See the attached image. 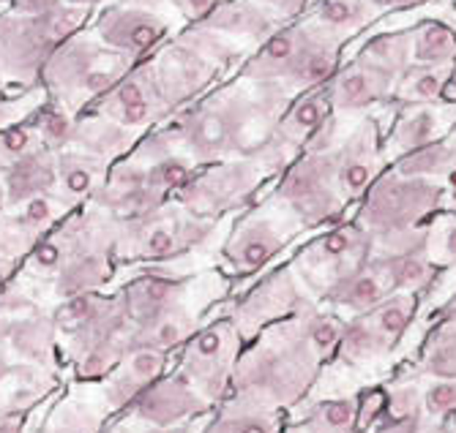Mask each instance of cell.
<instances>
[{"instance_id":"60d3db41","label":"cell","mask_w":456,"mask_h":433,"mask_svg":"<svg viewBox=\"0 0 456 433\" xmlns=\"http://www.w3.org/2000/svg\"><path fill=\"white\" fill-rule=\"evenodd\" d=\"M9 84V79H6V71H4V66H0V91H4Z\"/></svg>"},{"instance_id":"52a82bcc","label":"cell","mask_w":456,"mask_h":433,"mask_svg":"<svg viewBox=\"0 0 456 433\" xmlns=\"http://www.w3.org/2000/svg\"><path fill=\"white\" fill-rule=\"evenodd\" d=\"M265 178L268 172L257 158H235L197 166L191 180L175 194V202L197 219L219 221L222 215L240 212L252 202Z\"/></svg>"},{"instance_id":"d6a6232c","label":"cell","mask_w":456,"mask_h":433,"mask_svg":"<svg viewBox=\"0 0 456 433\" xmlns=\"http://www.w3.org/2000/svg\"><path fill=\"white\" fill-rule=\"evenodd\" d=\"M45 101H47V91L41 88V84L38 88H25L17 96H4L0 99V132L20 123V120H25V117H30Z\"/></svg>"},{"instance_id":"484cf974","label":"cell","mask_w":456,"mask_h":433,"mask_svg":"<svg viewBox=\"0 0 456 433\" xmlns=\"http://www.w3.org/2000/svg\"><path fill=\"white\" fill-rule=\"evenodd\" d=\"M412 63L416 66H453L456 63V28L445 20H421L410 28Z\"/></svg>"},{"instance_id":"d590c367","label":"cell","mask_w":456,"mask_h":433,"mask_svg":"<svg viewBox=\"0 0 456 433\" xmlns=\"http://www.w3.org/2000/svg\"><path fill=\"white\" fill-rule=\"evenodd\" d=\"M383 14L386 12H402V9H412V6H421L427 0H371Z\"/></svg>"},{"instance_id":"ab89813d","label":"cell","mask_w":456,"mask_h":433,"mask_svg":"<svg viewBox=\"0 0 456 433\" xmlns=\"http://www.w3.org/2000/svg\"><path fill=\"white\" fill-rule=\"evenodd\" d=\"M151 433H189V430L186 428H170L167 425V428H159V430H151Z\"/></svg>"},{"instance_id":"f1b7e54d","label":"cell","mask_w":456,"mask_h":433,"mask_svg":"<svg viewBox=\"0 0 456 433\" xmlns=\"http://www.w3.org/2000/svg\"><path fill=\"white\" fill-rule=\"evenodd\" d=\"M355 430H358V396L314 401L304 420V433H355Z\"/></svg>"},{"instance_id":"d6986e66","label":"cell","mask_w":456,"mask_h":433,"mask_svg":"<svg viewBox=\"0 0 456 433\" xmlns=\"http://www.w3.org/2000/svg\"><path fill=\"white\" fill-rule=\"evenodd\" d=\"M115 161H107L86 148L69 145L55 153V175H58V194L71 202L74 207L88 204L99 188L104 186L110 166Z\"/></svg>"},{"instance_id":"f35d334b","label":"cell","mask_w":456,"mask_h":433,"mask_svg":"<svg viewBox=\"0 0 456 433\" xmlns=\"http://www.w3.org/2000/svg\"><path fill=\"white\" fill-rule=\"evenodd\" d=\"M63 4L71 6V9H77V12H82V14H91L96 9H104L107 0H63Z\"/></svg>"},{"instance_id":"b9f144b4","label":"cell","mask_w":456,"mask_h":433,"mask_svg":"<svg viewBox=\"0 0 456 433\" xmlns=\"http://www.w3.org/2000/svg\"><path fill=\"white\" fill-rule=\"evenodd\" d=\"M0 207H4V194H0Z\"/></svg>"},{"instance_id":"4fadbf2b","label":"cell","mask_w":456,"mask_h":433,"mask_svg":"<svg viewBox=\"0 0 456 433\" xmlns=\"http://www.w3.org/2000/svg\"><path fill=\"white\" fill-rule=\"evenodd\" d=\"M309 306V289L304 286L293 265H289L271 273L248 292L235 306L232 322L240 335H252L263 327H271L281 319L306 311Z\"/></svg>"},{"instance_id":"836d02e7","label":"cell","mask_w":456,"mask_h":433,"mask_svg":"<svg viewBox=\"0 0 456 433\" xmlns=\"http://www.w3.org/2000/svg\"><path fill=\"white\" fill-rule=\"evenodd\" d=\"M260 4H263L279 22H289V20H301V14L309 9L312 0H260Z\"/></svg>"},{"instance_id":"8d00e7d4","label":"cell","mask_w":456,"mask_h":433,"mask_svg":"<svg viewBox=\"0 0 456 433\" xmlns=\"http://www.w3.org/2000/svg\"><path fill=\"white\" fill-rule=\"evenodd\" d=\"M440 107H456V63H453V66H451V71H448V79H445V91H443Z\"/></svg>"},{"instance_id":"ffe728a7","label":"cell","mask_w":456,"mask_h":433,"mask_svg":"<svg viewBox=\"0 0 456 433\" xmlns=\"http://www.w3.org/2000/svg\"><path fill=\"white\" fill-rule=\"evenodd\" d=\"M137 417L167 428L194 412L205 409V401L197 389L191 387V381L183 379H161V381H151L142 393L132 401Z\"/></svg>"},{"instance_id":"f546056e","label":"cell","mask_w":456,"mask_h":433,"mask_svg":"<svg viewBox=\"0 0 456 433\" xmlns=\"http://www.w3.org/2000/svg\"><path fill=\"white\" fill-rule=\"evenodd\" d=\"M424 251L437 270L456 268V212L440 210L427 227Z\"/></svg>"},{"instance_id":"9c48e42d","label":"cell","mask_w":456,"mask_h":433,"mask_svg":"<svg viewBox=\"0 0 456 433\" xmlns=\"http://www.w3.org/2000/svg\"><path fill=\"white\" fill-rule=\"evenodd\" d=\"M419 311V294L394 292L375 309L353 317L345 325L339 357L350 368H363L394 352V346L404 338Z\"/></svg>"},{"instance_id":"6da1fadb","label":"cell","mask_w":456,"mask_h":433,"mask_svg":"<svg viewBox=\"0 0 456 433\" xmlns=\"http://www.w3.org/2000/svg\"><path fill=\"white\" fill-rule=\"evenodd\" d=\"M284 107V101L235 79L194 99L145 137L194 166L255 158Z\"/></svg>"},{"instance_id":"9a60e30c","label":"cell","mask_w":456,"mask_h":433,"mask_svg":"<svg viewBox=\"0 0 456 433\" xmlns=\"http://www.w3.org/2000/svg\"><path fill=\"white\" fill-rule=\"evenodd\" d=\"M334 156H337V175L345 199L358 202L388 166L383 132L378 120L375 117L358 120L350 137L339 148H334Z\"/></svg>"},{"instance_id":"8992f818","label":"cell","mask_w":456,"mask_h":433,"mask_svg":"<svg viewBox=\"0 0 456 433\" xmlns=\"http://www.w3.org/2000/svg\"><path fill=\"white\" fill-rule=\"evenodd\" d=\"M273 199L301 229L330 227L342 221L350 202L339 186L334 148L304 150L296 156L279 172Z\"/></svg>"},{"instance_id":"8fae6325","label":"cell","mask_w":456,"mask_h":433,"mask_svg":"<svg viewBox=\"0 0 456 433\" xmlns=\"http://www.w3.org/2000/svg\"><path fill=\"white\" fill-rule=\"evenodd\" d=\"M170 30L173 22L164 14L148 6L126 4V0L104 6L91 28V33L104 47H110L112 52L123 55L132 63L151 58L170 38Z\"/></svg>"},{"instance_id":"5bb4252c","label":"cell","mask_w":456,"mask_h":433,"mask_svg":"<svg viewBox=\"0 0 456 433\" xmlns=\"http://www.w3.org/2000/svg\"><path fill=\"white\" fill-rule=\"evenodd\" d=\"M289 235L284 227L263 212H246L232 227L230 237L222 245V259L232 276L246 278L268 268L284 251Z\"/></svg>"},{"instance_id":"e0dca14e","label":"cell","mask_w":456,"mask_h":433,"mask_svg":"<svg viewBox=\"0 0 456 433\" xmlns=\"http://www.w3.org/2000/svg\"><path fill=\"white\" fill-rule=\"evenodd\" d=\"M186 281L170 276H142L118 294L132 333L148 330L173 311L183 309Z\"/></svg>"},{"instance_id":"d4e9b609","label":"cell","mask_w":456,"mask_h":433,"mask_svg":"<svg viewBox=\"0 0 456 433\" xmlns=\"http://www.w3.org/2000/svg\"><path fill=\"white\" fill-rule=\"evenodd\" d=\"M451 66H416L410 63L394 84V96L399 107H437L445 91Z\"/></svg>"},{"instance_id":"7402d4cb","label":"cell","mask_w":456,"mask_h":433,"mask_svg":"<svg viewBox=\"0 0 456 433\" xmlns=\"http://www.w3.org/2000/svg\"><path fill=\"white\" fill-rule=\"evenodd\" d=\"M380 17L383 12L371 0H317L306 20L328 36H334L339 44H347Z\"/></svg>"},{"instance_id":"1f68e13d","label":"cell","mask_w":456,"mask_h":433,"mask_svg":"<svg viewBox=\"0 0 456 433\" xmlns=\"http://www.w3.org/2000/svg\"><path fill=\"white\" fill-rule=\"evenodd\" d=\"M421 404L432 420L456 414V376H435L424 389Z\"/></svg>"},{"instance_id":"5b68a950","label":"cell","mask_w":456,"mask_h":433,"mask_svg":"<svg viewBox=\"0 0 456 433\" xmlns=\"http://www.w3.org/2000/svg\"><path fill=\"white\" fill-rule=\"evenodd\" d=\"M219 221L197 219L175 199L134 219L115 221V256L142 262H170L208 243Z\"/></svg>"},{"instance_id":"30bf717a","label":"cell","mask_w":456,"mask_h":433,"mask_svg":"<svg viewBox=\"0 0 456 433\" xmlns=\"http://www.w3.org/2000/svg\"><path fill=\"white\" fill-rule=\"evenodd\" d=\"M86 112H96L137 137H145L148 132H153V128H159L161 123H167L173 117L167 96L161 91L153 58L134 63Z\"/></svg>"},{"instance_id":"83f0119b","label":"cell","mask_w":456,"mask_h":433,"mask_svg":"<svg viewBox=\"0 0 456 433\" xmlns=\"http://www.w3.org/2000/svg\"><path fill=\"white\" fill-rule=\"evenodd\" d=\"M355 58H361V60H366L371 66H378V68H383V71H388L391 76L399 79L404 74V68L412 63V36H410V28L380 33L375 38H369Z\"/></svg>"},{"instance_id":"ba28073f","label":"cell","mask_w":456,"mask_h":433,"mask_svg":"<svg viewBox=\"0 0 456 433\" xmlns=\"http://www.w3.org/2000/svg\"><path fill=\"white\" fill-rule=\"evenodd\" d=\"M371 251H375L371 235L355 219H342L320 232L312 243H306V248L293 259V270L309 292L322 297L347 273L366 265Z\"/></svg>"},{"instance_id":"74e56055","label":"cell","mask_w":456,"mask_h":433,"mask_svg":"<svg viewBox=\"0 0 456 433\" xmlns=\"http://www.w3.org/2000/svg\"><path fill=\"white\" fill-rule=\"evenodd\" d=\"M14 259L0 256V292H6L12 286V273H14Z\"/></svg>"},{"instance_id":"cb8c5ba5","label":"cell","mask_w":456,"mask_h":433,"mask_svg":"<svg viewBox=\"0 0 456 433\" xmlns=\"http://www.w3.org/2000/svg\"><path fill=\"white\" fill-rule=\"evenodd\" d=\"M435 140H440V117L435 107H402L388 137H383V145H386V153L399 158Z\"/></svg>"},{"instance_id":"603a6c76","label":"cell","mask_w":456,"mask_h":433,"mask_svg":"<svg viewBox=\"0 0 456 433\" xmlns=\"http://www.w3.org/2000/svg\"><path fill=\"white\" fill-rule=\"evenodd\" d=\"M164 363H167V352L159 349H132L129 357L123 360V365L118 368V373L112 376L107 396L115 406L132 404L142 389L159 379V373L164 371Z\"/></svg>"},{"instance_id":"44dd1931","label":"cell","mask_w":456,"mask_h":433,"mask_svg":"<svg viewBox=\"0 0 456 433\" xmlns=\"http://www.w3.org/2000/svg\"><path fill=\"white\" fill-rule=\"evenodd\" d=\"M388 294H394L391 281L386 270L375 256H369V262L361 265L358 270L347 273L342 281H337L320 300H325L328 306H334L337 311H345L350 317H358L369 309H375L378 302H383Z\"/></svg>"},{"instance_id":"ee69618b","label":"cell","mask_w":456,"mask_h":433,"mask_svg":"<svg viewBox=\"0 0 456 433\" xmlns=\"http://www.w3.org/2000/svg\"><path fill=\"white\" fill-rule=\"evenodd\" d=\"M112 433H123V430H112Z\"/></svg>"},{"instance_id":"e575fe53","label":"cell","mask_w":456,"mask_h":433,"mask_svg":"<svg viewBox=\"0 0 456 433\" xmlns=\"http://www.w3.org/2000/svg\"><path fill=\"white\" fill-rule=\"evenodd\" d=\"M173 4V9L183 17V20H189L191 25L194 22H200V20H205L208 17L222 0H170Z\"/></svg>"},{"instance_id":"4316f807","label":"cell","mask_w":456,"mask_h":433,"mask_svg":"<svg viewBox=\"0 0 456 433\" xmlns=\"http://www.w3.org/2000/svg\"><path fill=\"white\" fill-rule=\"evenodd\" d=\"M394 169L410 178H429L443 180L456 172V137L451 140H435L419 150H410L399 158H394Z\"/></svg>"},{"instance_id":"7c38bea8","label":"cell","mask_w":456,"mask_h":433,"mask_svg":"<svg viewBox=\"0 0 456 433\" xmlns=\"http://www.w3.org/2000/svg\"><path fill=\"white\" fill-rule=\"evenodd\" d=\"M240 341L243 335L232 319H219L191 333L183 355V376L202 398H222L238 360Z\"/></svg>"},{"instance_id":"3957f363","label":"cell","mask_w":456,"mask_h":433,"mask_svg":"<svg viewBox=\"0 0 456 433\" xmlns=\"http://www.w3.org/2000/svg\"><path fill=\"white\" fill-rule=\"evenodd\" d=\"M134 63L104 47L91 30H77L50 55L41 88L63 112L79 117L91 109Z\"/></svg>"},{"instance_id":"4dcf8cb0","label":"cell","mask_w":456,"mask_h":433,"mask_svg":"<svg viewBox=\"0 0 456 433\" xmlns=\"http://www.w3.org/2000/svg\"><path fill=\"white\" fill-rule=\"evenodd\" d=\"M208 433H279V425L276 417L265 409H246L219 417Z\"/></svg>"},{"instance_id":"7a4b0ae2","label":"cell","mask_w":456,"mask_h":433,"mask_svg":"<svg viewBox=\"0 0 456 433\" xmlns=\"http://www.w3.org/2000/svg\"><path fill=\"white\" fill-rule=\"evenodd\" d=\"M443 199L440 180L410 178L391 166L358 199L355 221L371 235L375 251L424 245L427 227L443 210Z\"/></svg>"},{"instance_id":"7bdbcfd3","label":"cell","mask_w":456,"mask_h":433,"mask_svg":"<svg viewBox=\"0 0 456 433\" xmlns=\"http://www.w3.org/2000/svg\"><path fill=\"white\" fill-rule=\"evenodd\" d=\"M453 134H456V123H453Z\"/></svg>"},{"instance_id":"277c9868","label":"cell","mask_w":456,"mask_h":433,"mask_svg":"<svg viewBox=\"0 0 456 433\" xmlns=\"http://www.w3.org/2000/svg\"><path fill=\"white\" fill-rule=\"evenodd\" d=\"M86 17L88 14L71 6L38 14H22L14 9L0 12V66L9 84H20L22 91L38 88L45 63L69 36L82 30Z\"/></svg>"},{"instance_id":"ac0fdd59","label":"cell","mask_w":456,"mask_h":433,"mask_svg":"<svg viewBox=\"0 0 456 433\" xmlns=\"http://www.w3.org/2000/svg\"><path fill=\"white\" fill-rule=\"evenodd\" d=\"M194 25L216 33L219 38L230 41L232 47L240 50V44H252V47L263 44L284 22H279L260 0H222L208 17Z\"/></svg>"},{"instance_id":"2e32d148","label":"cell","mask_w":456,"mask_h":433,"mask_svg":"<svg viewBox=\"0 0 456 433\" xmlns=\"http://www.w3.org/2000/svg\"><path fill=\"white\" fill-rule=\"evenodd\" d=\"M396 76L388 71L371 66L361 58H353L350 63H342L337 74L328 79V93L334 112L342 115H355L366 112L375 104H386L394 96Z\"/></svg>"}]
</instances>
